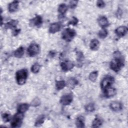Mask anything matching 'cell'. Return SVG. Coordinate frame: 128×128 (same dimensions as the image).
Returning a JSON list of instances; mask_svg holds the SVG:
<instances>
[{"mask_svg":"<svg viewBox=\"0 0 128 128\" xmlns=\"http://www.w3.org/2000/svg\"><path fill=\"white\" fill-rule=\"evenodd\" d=\"M78 22V19L74 16H73L72 18L68 22V25H72V26H76Z\"/></svg>","mask_w":128,"mask_h":128,"instance_id":"obj_33","label":"cell"},{"mask_svg":"<svg viewBox=\"0 0 128 128\" xmlns=\"http://www.w3.org/2000/svg\"><path fill=\"white\" fill-rule=\"evenodd\" d=\"M24 47L20 46L14 52V56L17 58H21L24 54Z\"/></svg>","mask_w":128,"mask_h":128,"instance_id":"obj_22","label":"cell"},{"mask_svg":"<svg viewBox=\"0 0 128 128\" xmlns=\"http://www.w3.org/2000/svg\"><path fill=\"white\" fill-rule=\"evenodd\" d=\"M100 42L96 38H94L91 40L90 43V49L92 50H97L100 46Z\"/></svg>","mask_w":128,"mask_h":128,"instance_id":"obj_18","label":"cell"},{"mask_svg":"<svg viewBox=\"0 0 128 128\" xmlns=\"http://www.w3.org/2000/svg\"><path fill=\"white\" fill-rule=\"evenodd\" d=\"M40 66L38 63H35L31 66L30 70L32 73L36 74L39 72L40 70Z\"/></svg>","mask_w":128,"mask_h":128,"instance_id":"obj_30","label":"cell"},{"mask_svg":"<svg viewBox=\"0 0 128 128\" xmlns=\"http://www.w3.org/2000/svg\"><path fill=\"white\" fill-rule=\"evenodd\" d=\"M45 119V116L43 114H41L36 119L35 123H34V126H40L44 121Z\"/></svg>","mask_w":128,"mask_h":128,"instance_id":"obj_24","label":"cell"},{"mask_svg":"<svg viewBox=\"0 0 128 128\" xmlns=\"http://www.w3.org/2000/svg\"><path fill=\"white\" fill-rule=\"evenodd\" d=\"M28 72L26 69L22 68L18 70L16 74V79L19 85L24 84L28 78Z\"/></svg>","mask_w":128,"mask_h":128,"instance_id":"obj_2","label":"cell"},{"mask_svg":"<svg viewBox=\"0 0 128 128\" xmlns=\"http://www.w3.org/2000/svg\"><path fill=\"white\" fill-rule=\"evenodd\" d=\"M102 124V120L101 118H100L98 117H96L94 120H93L92 124V128H99L100 127Z\"/></svg>","mask_w":128,"mask_h":128,"instance_id":"obj_23","label":"cell"},{"mask_svg":"<svg viewBox=\"0 0 128 128\" xmlns=\"http://www.w3.org/2000/svg\"><path fill=\"white\" fill-rule=\"evenodd\" d=\"M114 82V78L110 75L106 76L102 80L100 85L102 90L104 91L106 89L110 87Z\"/></svg>","mask_w":128,"mask_h":128,"instance_id":"obj_4","label":"cell"},{"mask_svg":"<svg viewBox=\"0 0 128 128\" xmlns=\"http://www.w3.org/2000/svg\"><path fill=\"white\" fill-rule=\"evenodd\" d=\"M110 108L114 112H120L122 109V104L120 102L113 101L110 103Z\"/></svg>","mask_w":128,"mask_h":128,"instance_id":"obj_11","label":"cell"},{"mask_svg":"<svg viewBox=\"0 0 128 128\" xmlns=\"http://www.w3.org/2000/svg\"><path fill=\"white\" fill-rule=\"evenodd\" d=\"M19 2L14 0L9 4L8 6V10L10 12H16L18 8Z\"/></svg>","mask_w":128,"mask_h":128,"instance_id":"obj_17","label":"cell"},{"mask_svg":"<svg viewBox=\"0 0 128 128\" xmlns=\"http://www.w3.org/2000/svg\"><path fill=\"white\" fill-rule=\"evenodd\" d=\"M85 110L88 112H93L95 110L94 104L93 103H90L85 106Z\"/></svg>","mask_w":128,"mask_h":128,"instance_id":"obj_31","label":"cell"},{"mask_svg":"<svg viewBox=\"0 0 128 128\" xmlns=\"http://www.w3.org/2000/svg\"><path fill=\"white\" fill-rule=\"evenodd\" d=\"M96 6L100 8H103L105 6L106 4L103 0H98L96 2Z\"/></svg>","mask_w":128,"mask_h":128,"instance_id":"obj_35","label":"cell"},{"mask_svg":"<svg viewBox=\"0 0 128 128\" xmlns=\"http://www.w3.org/2000/svg\"><path fill=\"white\" fill-rule=\"evenodd\" d=\"M114 58L110 64V67L112 70L114 72H118L124 66V59L121 53L118 51L114 52L113 54Z\"/></svg>","mask_w":128,"mask_h":128,"instance_id":"obj_1","label":"cell"},{"mask_svg":"<svg viewBox=\"0 0 128 128\" xmlns=\"http://www.w3.org/2000/svg\"><path fill=\"white\" fill-rule=\"evenodd\" d=\"M128 31V28L126 26H120L118 27L116 30H115V33L116 35L120 37H122L125 36Z\"/></svg>","mask_w":128,"mask_h":128,"instance_id":"obj_12","label":"cell"},{"mask_svg":"<svg viewBox=\"0 0 128 128\" xmlns=\"http://www.w3.org/2000/svg\"><path fill=\"white\" fill-rule=\"evenodd\" d=\"M40 51V48L39 46L37 44L32 43L31 44L27 49L28 54L30 56L33 57L36 56Z\"/></svg>","mask_w":128,"mask_h":128,"instance_id":"obj_6","label":"cell"},{"mask_svg":"<svg viewBox=\"0 0 128 128\" xmlns=\"http://www.w3.org/2000/svg\"><path fill=\"white\" fill-rule=\"evenodd\" d=\"M66 86V83L64 80H56V88L58 90L63 89Z\"/></svg>","mask_w":128,"mask_h":128,"instance_id":"obj_25","label":"cell"},{"mask_svg":"<svg viewBox=\"0 0 128 128\" xmlns=\"http://www.w3.org/2000/svg\"><path fill=\"white\" fill-rule=\"evenodd\" d=\"M73 100L72 94L69 93L63 95L60 99V103L63 106H68L70 104Z\"/></svg>","mask_w":128,"mask_h":128,"instance_id":"obj_8","label":"cell"},{"mask_svg":"<svg viewBox=\"0 0 128 128\" xmlns=\"http://www.w3.org/2000/svg\"><path fill=\"white\" fill-rule=\"evenodd\" d=\"M42 18L40 16L37 15L34 18L30 20L29 24L32 27L40 28L42 24Z\"/></svg>","mask_w":128,"mask_h":128,"instance_id":"obj_7","label":"cell"},{"mask_svg":"<svg viewBox=\"0 0 128 128\" xmlns=\"http://www.w3.org/2000/svg\"><path fill=\"white\" fill-rule=\"evenodd\" d=\"M60 67L62 70L64 72H67L72 69L74 66V64L70 60H66L60 63Z\"/></svg>","mask_w":128,"mask_h":128,"instance_id":"obj_9","label":"cell"},{"mask_svg":"<svg viewBox=\"0 0 128 128\" xmlns=\"http://www.w3.org/2000/svg\"><path fill=\"white\" fill-rule=\"evenodd\" d=\"M76 36V32L74 30L70 28H65L62 32V38L66 42H70Z\"/></svg>","mask_w":128,"mask_h":128,"instance_id":"obj_3","label":"cell"},{"mask_svg":"<svg viewBox=\"0 0 128 128\" xmlns=\"http://www.w3.org/2000/svg\"><path fill=\"white\" fill-rule=\"evenodd\" d=\"M98 76V71H94L90 73L88 76L89 80L92 82H95Z\"/></svg>","mask_w":128,"mask_h":128,"instance_id":"obj_28","label":"cell"},{"mask_svg":"<svg viewBox=\"0 0 128 128\" xmlns=\"http://www.w3.org/2000/svg\"><path fill=\"white\" fill-rule=\"evenodd\" d=\"M76 125L77 128H84L85 126L84 118L82 116H78L76 119Z\"/></svg>","mask_w":128,"mask_h":128,"instance_id":"obj_21","label":"cell"},{"mask_svg":"<svg viewBox=\"0 0 128 128\" xmlns=\"http://www.w3.org/2000/svg\"><path fill=\"white\" fill-rule=\"evenodd\" d=\"M62 26V24L61 22H56L52 23L50 25L49 27L48 32L50 34H54L59 32Z\"/></svg>","mask_w":128,"mask_h":128,"instance_id":"obj_10","label":"cell"},{"mask_svg":"<svg viewBox=\"0 0 128 128\" xmlns=\"http://www.w3.org/2000/svg\"><path fill=\"white\" fill-rule=\"evenodd\" d=\"M78 84V81L76 79L74 78H70L67 80V82L66 83V86H67L68 88L70 89H72Z\"/></svg>","mask_w":128,"mask_h":128,"instance_id":"obj_19","label":"cell"},{"mask_svg":"<svg viewBox=\"0 0 128 128\" xmlns=\"http://www.w3.org/2000/svg\"><path fill=\"white\" fill-rule=\"evenodd\" d=\"M20 29L16 28L14 30V31L12 32V35L14 36H16L20 33Z\"/></svg>","mask_w":128,"mask_h":128,"instance_id":"obj_36","label":"cell"},{"mask_svg":"<svg viewBox=\"0 0 128 128\" xmlns=\"http://www.w3.org/2000/svg\"><path fill=\"white\" fill-rule=\"evenodd\" d=\"M40 99L38 98H35L31 102L30 105L32 106L36 107L40 106Z\"/></svg>","mask_w":128,"mask_h":128,"instance_id":"obj_32","label":"cell"},{"mask_svg":"<svg viewBox=\"0 0 128 128\" xmlns=\"http://www.w3.org/2000/svg\"><path fill=\"white\" fill-rule=\"evenodd\" d=\"M104 96L106 98H110L116 94V90L114 88H108L104 90Z\"/></svg>","mask_w":128,"mask_h":128,"instance_id":"obj_13","label":"cell"},{"mask_svg":"<svg viewBox=\"0 0 128 128\" xmlns=\"http://www.w3.org/2000/svg\"><path fill=\"white\" fill-rule=\"evenodd\" d=\"M78 1L77 0H71L70 2H69V5H70V7L71 8H74L78 4Z\"/></svg>","mask_w":128,"mask_h":128,"instance_id":"obj_34","label":"cell"},{"mask_svg":"<svg viewBox=\"0 0 128 128\" xmlns=\"http://www.w3.org/2000/svg\"><path fill=\"white\" fill-rule=\"evenodd\" d=\"M98 22L99 26L102 28H104L108 26L109 22L108 18L104 16H101L98 19Z\"/></svg>","mask_w":128,"mask_h":128,"instance_id":"obj_15","label":"cell"},{"mask_svg":"<svg viewBox=\"0 0 128 128\" xmlns=\"http://www.w3.org/2000/svg\"><path fill=\"white\" fill-rule=\"evenodd\" d=\"M55 52H53V51H50V52H49V56H50V57H54V55H55Z\"/></svg>","mask_w":128,"mask_h":128,"instance_id":"obj_37","label":"cell"},{"mask_svg":"<svg viewBox=\"0 0 128 128\" xmlns=\"http://www.w3.org/2000/svg\"><path fill=\"white\" fill-rule=\"evenodd\" d=\"M24 114L22 113L18 112L12 117L10 126L12 128L20 127L22 123V120L24 118Z\"/></svg>","mask_w":128,"mask_h":128,"instance_id":"obj_5","label":"cell"},{"mask_svg":"<svg viewBox=\"0 0 128 128\" xmlns=\"http://www.w3.org/2000/svg\"><path fill=\"white\" fill-rule=\"evenodd\" d=\"M76 54L77 56L78 63V64H82V62L84 58V55L83 53L80 50H76Z\"/></svg>","mask_w":128,"mask_h":128,"instance_id":"obj_27","label":"cell"},{"mask_svg":"<svg viewBox=\"0 0 128 128\" xmlns=\"http://www.w3.org/2000/svg\"><path fill=\"white\" fill-rule=\"evenodd\" d=\"M2 118L3 121L6 122L10 121V120H11V118H12L10 114L8 112L3 113L2 114Z\"/></svg>","mask_w":128,"mask_h":128,"instance_id":"obj_29","label":"cell"},{"mask_svg":"<svg viewBox=\"0 0 128 128\" xmlns=\"http://www.w3.org/2000/svg\"><path fill=\"white\" fill-rule=\"evenodd\" d=\"M98 36L100 38L104 39L105 38L108 34V30L105 28H102L101 30H100L98 32Z\"/></svg>","mask_w":128,"mask_h":128,"instance_id":"obj_26","label":"cell"},{"mask_svg":"<svg viewBox=\"0 0 128 128\" xmlns=\"http://www.w3.org/2000/svg\"><path fill=\"white\" fill-rule=\"evenodd\" d=\"M68 10V6L65 4H61L58 7V12L60 18H64V16Z\"/></svg>","mask_w":128,"mask_h":128,"instance_id":"obj_16","label":"cell"},{"mask_svg":"<svg viewBox=\"0 0 128 128\" xmlns=\"http://www.w3.org/2000/svg\"><path fill=\"white\" fill-rule=\"evenodd\" d=\"M18 24L17 20H12L4 24V27L6 29H16Z\"/></svg>","mask_w":128,"mask_h":128,"instance_id":"obj_14","label":"cell"},{"mask_svg":"<svg viewBox=\"0 0 128 128\" xmlns=\"http://www.w3.org/2000/svg\"><path fill=\"white\" fill-rule=\"evenodd\" d=\"M30 107V105L27 103H22L20 104L17 108V112L20 113H24L27 111Z\"/></svg>","mask_w":128,"mask_h":128,"instance_id":"obj_20","label":"cell"}]
</instances>
